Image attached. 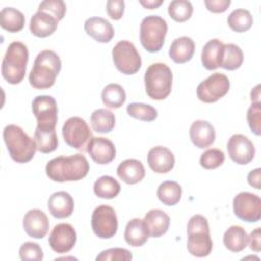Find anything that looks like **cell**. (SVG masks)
Here are the masks:
<instances>
[{"label":"cell","mask_w":261,"mask_h":261,"mask_svg":"<svg viewBox=\"0 0 261 261\" xmlns=\"http://www.w3.org/2000/svg\"><path fill=\"white\" fill-rule=\"evenodd\" d=\"M89 170V162L82 154L55 157L46 165L47 176L57 182L81 180L88 174Z\"/></svg>","instance_id":"6da1fadb"},{"label":"cell","mask_w":261,"mask_h":261,"mask_svg":"<svg viewBox=\"0 0 261 261\" xmlns=\"http://www.w3.org/2000/svg\"><path fill=\"white\" fill-rule=\"evenodd\" d=\"M61 69V60L52 50L41 51L29 74V82L35 89L43 90L51 88Z\"/></svg>","instance_id":"7a4b0ae2"},{"label":"cell","mask_w":261,"mask_h":261,"mask_svg":"<svg viewBox=\"0 0 261 261\" xmlns=\"http://www.w3.org/2000/svg\"><path fill=\"white\" fill-rule=\"evenodd\" d=\"M3 140L10 157L18 163H27L33 159L37 151L35 140L15 124H8L3 129Z\"/></svg>","instance_id":"3957f363"},{"label":"cell","mask_w":261,"mask_h":261,"mask_svg":"<svg viewBox=\"0 0 261 261\" xmlns=\"http://www.w3.org/2000/svg\"><path fill=\"white\" fill-rule=\"evenodd\" d=\"M29 60L28 47L21 42H12L3 57L1 73L3 79L11 85L22 82Z\"/></svg>","instance_id":"277c9868"},{"label":"cell","mask_w":261,"mask_h":261,"mask_svg":"<svg viewBox=\"0 0 261 261\" xmlns=\"http://www.w3.org/2000/svg\"><path fill=\"white\" fill-rule=\"evenodd\" d=\"M187 233V248L191 255L195 257H206L211 253L213 243L206 217L200 214L192 216L188 222Z\"/></svg>","instance_id":"5b68a950"},{"label":"cell","mask_w":261,"mask_h":261,"mask_svg":"<svg viewBox=\"0 0 261 261\" xmlns=\"http://www.w3.org/2000/svg\"><path fill=\"white\" fill-rule=\"evenodd\" d=\"M144 81L146 93L153 100H164L171 92L172 72L164 63L151 64L145 72Z\"/></svg>","instance_id":"8992f818"},{"label":"cell","mask_w":261,"mask_h":261,"mask_svg":"<svg viewBox=\"0 0 261 261\" xmlns=\"http://www.w3.org/2000/svg\"><path fill=\"white\" fill-rule=\"evenodd\" d=\"M167 22L161 16H146L140 25V41L144 49L155 53L163 47L167 33Z\"/></svg>","instance_id":"52a82bcc"},{"label":"cell","mask_w":261,"mask_h":261,"mask_svg":"<svg viewBox=\"0 0 261 261\" xmlns=\"http://www.w3.org/2000/svg\"><path fill=\"white\" fill-rule=\"evenodd\" d=\"M112 59L116 68L123 74H135L142 66L141 56L129 41H119L112 49Z\"/></svg>","instance_id":"ba28073f"},{"label":"cell","mask_w":261,"mask_h":261,"mask_svg":"<svg viewBox=\"0 0 261 261\" xmlns=\"http://www.w3.org/2000/svg\"><path fill=\"white\" fill-rule=\"evenodd\" d=\"M228 77L220 72L212 73L197 87V97L204 103H214L224 97L229 90Z\"/></svg>","instance_id":"9c48e42d"},{"label":"cell","mask_w":261,"mask_h":261,"mask_svg":"<svg viewBox=\"0 0 261 261\" xmlns=\"http://www.w3.org/2000/svg\"><path fill=\"white\" fill-rule=\"evenodd\" d=\"M64 142L79 151L85 150L92 138V132L87 122L77 116L68 118L62 126Z\"/></svg>","instance_id":"30bf717a"},{"label":"cell","mask_w":261,"mask_h":261,"mask_svg":"<svg viewBox=\"0 0 261 261\" xmlns=\"http://www.w3.org/2000/svg\"><path fill=\"white\" fill-rule=\"evenodd\" d=\"M91 224L94 233L100 239H110L114 237L118 228L115 210L108 205L98 206L93 211Z\"/></svg>","instance_id":"8fae6325"},{"label":"cell","mask_w":261,"mask_h":261,"mask_svg":"<svg viewBox=\"0 0 261 261\" xmlns=\"http://www.w3.org/2000/svg\"><path fill=\"white\" fill-rule=\"evenodd\" d=\"M234 215L247 222H257L261 218V199L259 196L241 192L233 198Z\"/></svg>","instance_id":"7c38bea8"},{"label":"cell","mask_w":261,"mask_h":261,"mask_svg":"<svg viewBox=\"0 0 261 261\" xmlns=\"http://www.w3.org/2000/svg\"><path fill=\"white\" fill-rule=\"evenodd\" d=\"M32 110L38 127H55L57 123V104L52 96H37L32 102Z\"/></svg>","instance_id":"4fadbf2b"},{"label":"cell","mask_w":261,"mask_h":261,"mask_svg":"<svg viewBox=\"0 0 261 261\" xmlns=\"http://www.w3.org/2000/svg\"><path fill=\"white\" fill-rule=\"evenodd\" d=\"M230 159L241 165L250 163L255 156L254 144L242 134L232 135L226 145Z\"/></svg>","instance_id":"5bb4252c"},{"label":"cell","mask_w":261,"mask_h":261,"mask_svg":"<svg viewBox=\"0 0 261 261\" xmlns=\"http://www.w3.org/2000/svg\"><path fill=\"white\" fill-rule=\"evenodd\" d=\"M48 243L54 252L68 253L76 243V232L69 223L56 224L49 236Z\"/></svg>","instance_id":"9a60e30c"},{"label":"cell","mask_w":261,"mask_h":261,"mask_svg":"<svg viewBox=\"0 0 261 261\" xmlns=\"http://www.w3.org/2000/svg\"><path fill=\"white\" fill-rule=\"evenodd\" d=\"M87 152L98 164L110 163L116 156L114 144L103 137H92L88 143Z\"/></svg>","instance_id":"2e32d148"},{"label":"cell","mask_w":261,"mask_h":261,"mask_svg":"<svg viewBox=\"0 0 261 261\" xmlns=\"http://www.w3.org/2000/svg\"><path fill=\"white\" fill-rule=\"evenodd\" d=\"M23 229L27 234L34 239H43L49 230V219L40 209L29 210L22 220Z\"/></svg>","instance_id":"e0dca14e"},{"label":"cell","mask_w":261,"mask_h":261,"mask_svg":"<svg viewBox=\"0 0 261 261\" xmlns=\"http://www.w3.org/2000/svg\"><path fill=\"white\" fill-rule=\"evenodd\" d=\"M147 161L149 167L156 173H167L169 172L175 163L172 152L166 147L157 146L148 152Z\"/></svg>","instance_id":"ac0fdd59"},{"label":"cell","mask_w":261,"mask_h":261,"mask_svg":"<svg viewBox=\"0 0 261 261\" xmlns=\"http://www.w3.org/2000/svg\"><path fill=\"white\" fill-rule=\"evenodd\" d=\"M85 32L99 43H108L114 36L112 24L105 18L94 16L85 21Z\"/></svg>","instance_id":"d6986e66"},{"label":"cell","mask_w":261,"mask_h":261,"mask_svg":"<svg viewBox=\"0 0 261 261\" xmlns=\"http://www.w3.org/2000/svg\"><path fill=\"white\" fill-rule=\"evenodd\" d=\"M58 19L45 11H37L30 20V31L38 38L51 36L57 29Z\"/></svg>","instance_id":"ffe728a7"},{"label":"cell","mask_w":261,"mask_h":261,"mask_svg":"<svg viewBox=\"0 0 261 261\" xmlns=\"http://www.w3.org/2000/svg\"><path fill=\"white\" fill-rule=\"evenodd\" d=\"M190 138L196 147L204 149L214 143L215 129L213 125L206 120H196L190 127Z\"/></svg>","instance_id":"44dd1931"},{"label":"cell","mask_w":261,"mask_h":261,"mask_svg":"<svg viewBox=\"0 0 261 261\" xmlns=\"http://www.w3.org/2000/svg\"><path fill=\"white\" fill-rule=\"evenodd\" d=\"M74 208L72 197L65 191L53 193L48 200V209L55 218L69 217Z\"/></svg>","instance_id":"7402d4cb"},{"label":"cell","mask_w":261,"mask_h":261,"mask_svg":"<svg viewBox=\"0 0 261 261\" xmlns=\"http://www.w3.org/2000/svg\"><path fill=\"white\" fill-rule=\"evenodd\" d=\"M143 221L148 234L152 238H159L168 230L170 217L160 209H152L147 212Z\"/></svg>","instance_id":"603a6c76"},{"label":"cell","mask_w":261,"mask_h":261,"mask_svg":"<svg viewBox=\"0 0 261 261\" xmlns=\"http://www.w3.org/2000/svg\"><path fill=\"white\" fill-rule=\"evenodd\" d=\"M116 172L118 177L127 185L138 184L145 177L144 165L137 159L123 160L118 165Z\"/></svg>","instance_id":"cb8c5ba5"},{"label":"cell","mask_w":261,"mask_h":261,"mask_svg":"<svg viewBox=\"0 0 261 261\" xmlns=\"http://www.w3.org/2000/svg\"><path fill=\"white\" fill-rule=\"evenodd\" d=\"M195 52V43L190 37H179L173 40L169 48V57L175 63L190 61Z\"/></svg>","instance_id":"d4e9b609"},{"label":"cell","mask_w":261,"mask_h":261,"mask_svg":"<svg viewBox=\"0 0 261 261\" xmlns=\"http://www.w3.org/2000/svg\"><path fill=\"white\" fill-rule=\"evenodd\" d=\"M223 43L218 39L208 41L202 50L201 60L203 66L208 70H214L220 67Z\"/></svg>","instance_id":"484cf974"},{"label":"cell","mask_w":261,"mask_h":261,"mask_svg":"<svg viewBox=\"0 0 261 261\" xmlns=\"http://www.w3.org/2000/svg\"><path fill=\"white\" fill-rule=\"evenodd\" d=\"M149 238L143 219L134 218L129 220L124 229V240L132 247L143 246Z\"/></svg>","instance_id":"4316f807"},{"label":"cell","mask_w":261,"mask_h":261,"mask_svg":"<svg viewBox=\"0 0 261 261\" xmlns=\"http://www.w3.org/2000/svg\"><path fill=\"white\" fill-rule=\"evenodd\" d=\"M248 241L249 236L245 228L239 225L228 227L223 234V244L225 248L234 253L243 251L247 247Z\"/></svg>","instance_id":"83f0119b"},{"label":"cell","mask_w":261,"mask_h":261,"mask_svg":"<svg viewBox=\"0 0 261 261\" xmlns=\"http://www.w3.org/2000/svg\"><path fill=\"white\" fill-rule=\"evenodd\" d=\"M34 139L37 150L43 154H48L56 150L58 139L55 127H36Z\"/></svg>","instance_id":"f1b7e54d"},{"label":"cell","mask_w":261,"mask_h":261,"mask_svg":"<svg viewBox=\"0 0 261 261\" xmlns=\"http://www.w3.org/2000/svg\"><path fill=\"white\" fill-rule=\"evenodd\" d=\"M25 22L21 11L13 7H5L0 12V25L9 33H16L23 29Z\"/></svg>","instance_id":"f546056e"},{"label":"cell","mask_w":261,"mask_h":261,"mask_svg":"<svg viewBox=\"0 0 261 261\" xmlns=\"http://www.w3.org/2000/svg\"><path fill=\"white\" fill-rule=\"evenodd\" d=\"M90 121L95 132L106 134L110 133L114 128L115 116L112 111L105 108H100L91 114Z\"/></svg>","instance_id":"4dcf8cb0"},{"label":"cell","mask_w":261,"mask_h":261,"mask_svg":"<svg viewBox=\"0 0 261 261\" xmlns=\"http://www.w3.org/2000/svg\"><path fill=\"white\" fill-rule=\"evenodd\" d=\"M182 190L178 182L166 180L159 185L157 189L158 199L166 206H173L177 204L181 198Z\"/></svg>","instance_id":"1f68e13d"},{"label":"cell","mask_w":261,"mask_h":261,"mask_svg":"<svg viewBox=\"0 0 261 261\" xmlns=\"http://www.w3.org/2000/svg\"><path fill=\"white\" fill-rule=\"evenodd\" d=\"M93 189L97 197L102 199H113L119 194L121 187L114 177L103 175L95 181Z\"/></svg>","instance_id":"d6a6232c"},{"label":"cell","mask_w":261,"mask_h":261,"mask_svg":"<svg viewBox=\"0 0 261 261\" xmlns=\"http://www.w3.org/2000/svg\"><path fill=\"white\" fill-rule=\"evenodd\" d=\"M244 61L242 49L236 44H224L221 55L220 67L227 70L238 69Z\"/></svg>","instance_id":"836d02e7"},{"label":"cell","mask_w":261,"mask_h":261,"mask_svg":"<svg viewBox=\"0 0 261 261\" xmlns=\"http://www.w3.org/2000/svg\"><path fill=\"white\" fill-rule=\"evenodd\" d=\"M103 104L109 108H119L123 105L126 99L123 88L118 84L107 85L101 94Z\"/></svg>","instance_id":"e575fe53"},{"label":"cell","mask_w":261,"mask_h":261,"mask_svg":"<svg viewBox=\"0 0 261 261\" xmlns=\"http://www.w3.org/2000/svg\"><path fill=\"white\" fill-rule=\"evenodd\" d=\"M227 24L232 31L243 33L251 29L253 24V16L247 9H234L227 17Z\"/></svg>","instance_id":"d590c367"},{"label":"cell","mask_w":261,"mask_h":261,"mask_svg":"<svg viewBox=\"0 0 261 261\" xmlns=\"http://www.w3.org/2000/svg\"><path fill=\"white\" fill-rule=\"evenodd\" d=\"M168 14L173 20L184 22L192 16L193 5L187 0H173L168 5Z\"/></svg>","instance_id":"8d00e7d4"},{"label":"cell","mask_w":261,"mask_h":261,"mask_svg":"<svg viewBox=\"0 0 261 261\" xmlns=\"http://www.w3.org/2000/svg\"><path fill=\"white\" fill-rule=\"evenodd\" d=\"M126 112L130 117L143 121H153L157 117V110L153 106L144 103H129Z\"/></svg>","instance_id":"74e56055"},{"label":"cell","mask_w":261,"mask_h":261,"mask_svg":"<svg viewBox=\"0 0 261 261\" xmlns=\"http://www.w3.org/2000/svg\"><path fill=\"white\" fill-rule=\"evenodd\" d=\"M225 155L219 149H208L200 157V165L205 169H215L222 165Z\"/></svg>","instance_id":"f35d334b"},{"label":"cell","mask_w":261,"mask_h":261,"mask_svg":"<svg viewBox=\"0 0 261 261\" xmlns=\"http://www.w3.org/2000/svg\"><path fill=\"white\" fill-rule=\"evenodd\" d=\"M43 257V251L37 243L25 242L19 248V258L22 261H41Z\"/></svg>","instance_id":"ab89813d"},{"label":"cell","mask_w":261,"mask_h":261,"mask_svg":"<svg viewBox=\"0 0 261 261\" xmlns=\"http://www.w3.org/2000/svg\"><path fill=\"white\" fill-rule=\"evenodd\" d=\"M133 259L132 253L123 248H111L102 251L97 257V261H129Z\"/></svg>","instance_id":"60d3db41"},{"label":"cell","mask_w":261,"mask_h":261,"mask_svg":"<svg viewBox=\"0 0 261 261\" xmlns=\"http://www.w3.org/2000/svg\"><path fill=\"white\" fill-rule=\"evenodd\" d=\"M38 11H45L61 20L66 12V5L62 0H46L40 3Z\"/></svg>","instance_id":"b9f144b4"},{"label":"cell","mask_w":261,"mask_h":261,"mask_svg":"<svg viewBox=\"0 0 261 261\" xmlns=\"http://www.w3.org/2000/svg\"><path fill=\"white\" fill-rule=\"evenodd\" d=\"M247 120L248 124L256 136H260L261 134V103L253 102L248 109L247 112Z\"/></svg>","instance_id":"7bdbcfd3"},{"label":"cell","mask_w":261,"mask_h":261,"mask_svg":"<svg viewBox=\"0 0 261 261\" xmlns=\"http://www.w3.org/2000/svg\"><path fill=\"white\" fill-rule=\"evenodd\" d=\"M106 11L111 19H114V20L120 19L124 12V1H122V0L107 1Z\"/></svg>","instance_id":"ee69618b"},{"label":"cell","mask_w":261,"mask_h":261,"mask_svg":"<svg viewBox=\"0 0 261 261\" xmlns=\"http://www.w3.org/2000/svg\"><path fill=\"white\" fill-rule=\"evenodd\" d=\"M206 8L213 13L224 12L230 5V0H205Z\"/></svg>","instance_id":"f6af8a7d"},{"label":"cell","mask_w":261,"mask_h":261,"mask_svg":"<svg viewBox=\"0 0 261 261\" xmlns=\"http://www.w3.org/2000/svg\"><path fill=\"white\" fill-rule=\"evenodd\" d=\"M250 242V249L255 252H260L261 250V229L260 227H257L254 229L251 234L249 236Z\"/></svg>","instance_id":"bcb514c9"},{"label":"cell","mask_w":261,"mask_h":261,"mask_svg":"<svg viewBox=\"0 0 261 261\" xmlns=\"http://www.w3.org/2000/svg\"><path fill=\"white\" fill-rule=\"evenodd\" d=\"M260 176H261V169L256 168L252 171L249 172L248 174V182L250 186L253 188L260 190L261 189V181H260Z\"/></svg>","instance_id":"7dc6e473"},{"label":"cell","mask_w":261,"mask_h":261,"mask_svg":"<svg viewBox=\"0 0 261 261\" xmlns=\"http://www.w3.org/2000/svg\"><path fill=\"white\" fill-rule=\"evenodd\" d=\"M162 3H163L162 0H147V1L141 0V1H140V4L143 5L145 8H148V9L157 8V7H159Z\"/></svg>","instance_id":"c3c4849f"},{"label":"cell","mask_w":261,"mask_h":261,"mask_svg":"<svg viewBox=\"0 0 261 261\" xmlns=\"http://www.w3.org/2000/svg\"><path fill=\"white\" fill-rule=\"evenodd\" d=\"M260 85H257L251 92V100L253 102H260Z\"/></svg>","instance_id":"681fc988"}]
</instances>
